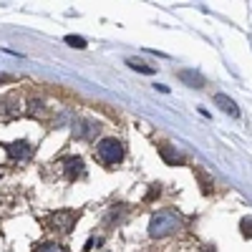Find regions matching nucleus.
I'll list each match as a JSON object with an SVG mask.
<instances>
[{
    "mask_svg": "<svg viewBox=\"0 0 252 252\" xmlns=\"http://www.w3.org/2000/svg\"><path fill=\"white\" fill-rule=\"evenodd\" d=\"M8 154L15 159H28L33 154V146L28 141H15V144H8Z\"/></svg>",
    "mask_w": 252,
    "mask_h": 252,
    "instance_id": "39448f33",
    "label": "nucleus"
},
{
    "mask_svg": "<svg viewBox=\"0 0 252 252\" xmlns=\"http://www.w3.org/2000/svg\"><path fill=\"white\" fill-rule=\"evenodd\" d=\"M63 164H66V177L68 179H76V177L83 174V161L78 157H71V159H66Z\"/></svg>",
    "mask_w": 252,
    "mask_h": 252,
    "instance_id": "0eeeda50",
    "label": "nucleus"
},
{
    "mask_svg": "<svg viewBox=\"0 0 252 252\" xmlns=\"http://www.w3.org/2000/svg\"><path fill=\"white\" fill-rule=\"evenodd\" d=\"M179 224H182V220H179L177 212H172V209H161V212H157L152 217V222H149V235L152 237H166V235L177 232Z\"/></svg>",
    "mask_w": 252,
    "mask_h": 252,
    "instance_id": "f257e3e1",
    "label": "nucleus"
},
{
    "mask_svg": "<svg viewBox=\"0 0 252 252\" xmlns=\"http://www.w3.org/2000/svg\"><path fill=\"white\" fill-rule=\"evenodd\" d=\"M215 103L224 111V114H229V116H240V109H237V103L229 98V96H224V94H217L215 96Z\"/></svg>",
    "mask_w": 252,
    "mask_h": 252,
    "instance_id": "423d86ee",
    "label": "nucleus"
},
{
    "mask_svg": "<svg viewBox=\"0 0 252 252\" xmlns=\"http://www.w3.org/2000/svg\"><path fill=\"white\" fill-rule=\"evenodd\" d=\"M154 197H159V184H154V187H152V192L146 194V199H154Z\"/></svg>",
    "mask_w": 252,
    "mask_h": 252,
    "instance_id": "4468645a",
    "label": "nucleus"
},
{
    "mask_svg": "<svg viewBox=\"0 0 252 252\" xmlns=\"http://www.w3.org/2000/svg\"><path fill=\"white\" fill-rule=\"evenodd\" d=\"M38 252H68V250L63 247V245H58V242H48V245H43V247H40Z\"/></svg>",
    "mask_w": 252,
    "mask_h": 252,
    "instance_id": "f8f14e48",
    "label": "nucleus"
},
{
    "mask_svg": "<svg viewBox=\"0 0 252 252\" xmlns=\"http://www.w3.org/2000/svg\"><path fill=\"white\" fill-rule=\"evenodd\" d=\"M96 157H98V161L109 164V166L119 164L124 159V144L119 139H101L96 144Z\"/></svg>",
    "mask_w": 252,
    "mask_h": 252,
    "instance_id": "f03ea898",
    "label": "nucleus"
},
{
    "mask_svg": "<svg viewBox=\"0 0 252 252\" xmlns=\"http://www.w3.org/2000/svg\"><path fill=\"white\" fill-rule=\"evenodd\" d=\"M159 154H161V159H164L166 164H172V166H177V164H182V161H184L177 152H172V149H169V146H159Z\"/></svg>",
    "mask_w": 252,
    "mask_h": 252,
    "instance_id": "1a4fd4ad",
    "label": "nucleus"
},
{
    "mask_svg": "<svg viewBox=\"0 0 252 252\" xmlns=\"http://www.w3.org/2000/svg\"><path fill=\"white\" fill-rule=\"evenodd\" d=\"M179 81L189 83L192 89H202V86H204V78H202L197 71H179Z\"/></svg>",
    "mask_w": 252,
    "mask_h": 252,
    "instance_id": "6e6552de",
    "label": "nucleus"
},
{
    "mask_svg": "<svg viewBox=\"0 0 252 252\" xmlns=\"http://www.w3.org/2000/svg\"><path fill=\"white\" fill-rule=\"evenodd\" d=\"M13 81V76H8V73H0V83H10Z\"/></svg>",
    "mask_w": 252,
    "mask_h": 252,
    "instance_id": "2eb2a0df",
    "label": "nucleus"
},
{
    "mask_svg": "<svg viewBox=\"0 0 252 252\" xmlns=\"http://www.w3.org/2000/svg\"><path fill=\"white\" fill-rule=\"evenodd\" d=\"M126 63H129V66H131L134 71L144 73V76H152V73H154V68H149V66H144V63H139V61H134V58H129V61H126Z\"/></svg>",
    "mask_w": 252,
    "mask_h": 252,
    "instance_id": "9d476101",
    "label": "nucleus"
},
{
    "mask_svg": "<svg viewBox=\"0 0 252 252\" xmlns=\"http://www.w3.org/2000/svg\"><path fill=\"white\" fill-rule=\"evenodd\" d=\"M66 43H68V46H73V48H78V51L86 48V40H83L81 35H66Z\"/></svg>",
    "mask_w": 252,
    "mask_h": 252,
    "instance_id": "9b49d317",
    "label": "nucleus"
},
{
    "mask_svg": "<svg viewBox=\"0 0 252 252\" xmlns=\"http://www.w3.org/2000/svg\"><path fill=\"white\" fill-rule=\"evenodd\" d=\"M242 235H245V237H252V220H250V217L242 220Z\"/></svg>",
    "mask_w": 252,
    "mask_h": 252,
    "instance_id": "ddd939ff",
    "label": "nucleus"
},
{
    "mask_svg": "<svg viewBox=\"0 0 252 252\" xmlns=\"http://www.w3.org/2000/svg\"><path fill=\"white\" fill-rule=\"evenodd\" d=\"M76 220H78V212H71V209H61V212L51 215V229L61 235H68L71 229L76 227Z\"/></svg>",
    "mask_w": 252,
    "mask_h": 252,
    "instance_id": "7ed1b4c3",
    "label": "nucleus"
},
{
    "mask_svg": "<svg viewBox=\"0 0 252 252\" xmlns=\"http://www.w3.org/2000/svg\"><path fill=\"white\" fill-rule=\"evenodd\" d=\"M98 129H101V126L96 121H81L78 126H73V134L78 139H94L98 134Z\"/></svg>",
    "mask_w": 252,
    "mask_h": 252,
    "instance_id": "20e7f679",
    "label": "nucleus"
}]
</instances>
